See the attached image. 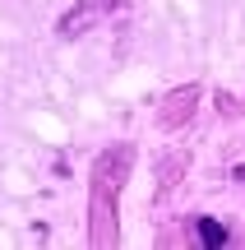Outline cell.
<instances>
[{
	"label": "cell",
	"instance_id": "6da1fadb",
	"mask_svg": "<svg viewBox=\"0 0 245 250\" xmlns=\"http://www.w3.org/2000/svg\"><path fill=\"white\" fill-rule=\"evenodd\" d=\"M204 241H208V246H222V227L218 223H204Z\"/></svg>",
	"mask_w": 245,
	"mask_h": 250
}]
</instances>
